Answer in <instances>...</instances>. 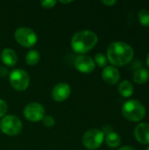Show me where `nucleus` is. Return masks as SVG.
I'll list each match as a JSON object with an SVG mask.
<instances>
[{
    "label": "nucleus",
    "mask_w": 149,
    "mask_h": 150,
    "mask_svg": "<svg viewBox=\"0 0 149 150\" xmlns=\"http://www.w3.org/2000/svg\"><path fill=\"white\" fill-rule=\"evenodd\" d=\"M7 109H8V106H7L6 102L3 99H0V118L3 117L6 113Z\"/></svg>",
    "instance_id": "21"
},
{
    "label": "nucleus",
    "mask_w": 149,
    "mask_h": 150,
    "mask_svg": "<svg viewBox=\"0 0 149 150\" xmlns=\"http://www.w3.org/2000/svg\"><path fill=\"white\" fill-rule=\"evenodd\" d=\"M2 62L7 66H14L17 63L18 57L14 50L11 48H4L0 54Z\"/></svg>",
    "instance_id": "13"
},
{
    "label": "nucleus",
    "mask_w": 149,
    "mask_h": 150,
    "mask_svg": "<svg viewBox=\"0 0 149 150\" xmlns=\"http://www.w3.org/2000/svg\"><path fill=\"white\" fill-rule=\"evenodd\" d=\"M97 42V34L89 30L80 31L74 34L71 40V47L76 53L84 54L92 49Z\"/></svg>",
    "instance_id": "2"
},
{
    "label": "nucleus",
    "mask_w": 149,
    "mask_h": 150,
    "mask_svg": "<svg viewBox=\"0 0 149 150\" xmlns=\"http://www.w3.org/2000/svg\"><path fill=\"white\" fill-rule=\"evenodd\" d=\"M138 18L140 23L144 26H149V11L142 9L138 12Z\"/></svg>",
    "instance_id": "18"
},
{
    "label": "nucleus",
    "mask_w": 149,
    "mask_h": 150,
    "mask_svg": "<svg viewBox=\"0 0 149 150\" xmlns=\"http://www.w3.org/2000/svg\"><path fill=\"white\" fill-rule=\"evenodd\" d=\"M95 64L97 63L99 67H105L107 64V58L106 56L102 53H97L95 55Z\"/></svg>",
    "instance_id": "19"
},
{
    "label": "nucleus",
    "mask_w": 149,
    "mask_h": 150,
    "mask_svg": "<svg viewBox=\"0 0 149 150\" xmlns=\"http://www.w3.org/2000/svg\"><path fill=\"white\" fill-rule=\"evenodd\" d=\"M147 64H148V66L149 67V53L148 54V57H147Z\"/></svg>",
    "instance_id": "27"
},
{
    "label": "nucleus",
    "mask_w": 149,
    "mask_h": 150,
    "mask_svg": "<svg viewBox=\"0 0 149 150\" xmlns=\"http://www.w3.org/2000/svg\"><path fill=\"white\" fill-rule=\"evenodd\" d=\"M102 3L107 6H112L117 3V1L116 0H102Z\"/></svg>",
    "instance_id": "24"
},
{
    "label": "nucleus",
    "mask_w": 149,
    "mask_h": 150,
    "mask_svg": "<svg viewBox=\"0 0 149 150\" xmlns=\"http://www.w3.org/2000/svg\"><path fill=\"white\" fill-rule=\"evenodd\" d=\"M122 114L126 120L138 122L145 117L146 108L139 100L130 99L124 103L122 106Z\"/></svg>",
    "instance_id": "3"
},
{
    "label": "nucleus",
    "mask_w": 149,
    "mask_h": 150,
    "mask_svg": "<svg viewBox=\"0 0 149 150\" xmlns=\"http://www.w3.org/2000/svg\"><path fill=\"white\" fill-rule=\"evenodd\" d=\"M105 140L107 146H109L110 148H118L121 144L120 136L119 135V134L113 131L107 133L106 135L105 136Z\"/></svg>",
    "instance_id": "16"
},
{
    "label": "nucleus",
    "mask_w": 149,
    "mask_h": 150,
    "mask_svg": "<svg viewBox=\"0 0 149 150\" xmlns=\"http://www.w3.org/2000/svg\"><path fill=\"white\" fill-rule=\"evenodd\" d=\"M102 77L108 84L114 85L119 82L120 78V74L116 67L106 66L102 72Z\"/></svg>",
    "instance_id": "11"
},
{
    "label": "nucleus",
    "mask_w": 149,
    "mask_h": 150,
    "mask_svg": "<svg viewBox=\"0 0 149 150\" xmlns=\"http://www.w3.org/2000/svg\"><path fill=\"white\" fill-rule=\"evenodd\" d=\"M71 92L70 86L66 83H60L56 84L52 91V97L57 102L66 100Z\"/></svg>",
    "instance_id": "10"
},
{
    "label": "nucleus",
    "mask_w": 149,
    "mask_h": 150,
    "mask_svg": "<svg viewBox=\"0 0 149 150\" xmlns=\"http://www.w3.org/2000/svg\"><path fill=\"white\" fill-rule=\"evenodd\" d=\"M22 127L23 126L21 120L15 115L5 116L0 122L1 131L4 134L11 136L18 135V134H20V132L22 131Z\"/></svg>",
    "instance_id": "4"
},
{
    "label": "nucleus",
    "mask_w": 149,
    "mask_h": 150,
    "mask_svg": "<svg viewBox=\"0 0 149 150\" xmlns=\"http://www.w3.org/2000/svg\"><path fill=\"white\" fill-rule=\"evenodd\" d=\"M118 150H137L135 148L133 147H131V146H124L120 149H119Z\"/></svg>",
    "instance_id": "25"
},
{
    "label": "nucleus",
    "mask_w": 149,
    "mask_h": 150,
    "mask_svg": "<svg viewBox=\"0 0 149 150\" xmlns=\"http://www.w3.org/2000/svg\"><path fill=\"white\" fill-rule=\"evenodd\" d=\"M9 80L11 86L17 91H25L30 83L28 74L21 69H13L9 76Z\"/></svg>",
    "instance_id": "7"
},
{
    "label": "nucleus",
    "mask_w": 149,
    "mask_h": 150,
    "mask_svg": "<svg viewBox=\"0 0 149 150\" xmlns=\"http://www.w3.org/2000/svg\"><path fill=\"white\" fill-rule=\"evenodd\" d=\"M72 1L71 0H69V1H61V3H62V4H68V3H71Z\"/></svg>",
    "instance_id": "26"
},
{
    "label": "nucleus",
    "mask_w": 149,
    "mask_h": 150,
    "mask_svg": "<svg viewBox=\"0 0 149 150\" xmlns=\"http://www.w3.org/2000/svg\"><path fill=\"white\" fill-rule=\"evenodd\" d=\"M45 114V109L44 107L36 102L30 103L25 105L24 109V115L25 117L32 122H38L40 120H42Z\"/></svg>",
    "instance_id": "8"
},
{
    "label": "nucleus",
    "mask_w": 149,
    "mask_h": 150,
    "mask_svg": "<svg viewBox=\"0 0 149 150\" xmlns=\"http://www.w3.org/2000/svg\"><path fill=\"white\" fill-rule=\"evenodd\" d=\"M133 47L124 41H114L107 48V59L113 66L126 65L133 60Z\"/></svg>",
    "instance_id": "1"
},
{
    "label": "nucleus",
    "mask_w": 149,
    "mask_h": 150,
    "mask_svg": "<svg viewBox=\"0 0 149 150\" xmlns=\"http://www.w3.org/2000/svg\"><path fill=\"white\" fill-rule=\"evenodd\" d=\"M14 37L18 44L26 47L34 46L38 40L36 33L32 29L25 26L18 27L14 33Z\"/></svg>",
    "instance_id": "5"
},
{
    "label": "nucleus",
    "mask_w": 149,
    "mask_h": 150,
    "mask_svg": "<svg viewBox=\"0 0 149 150\" xmlns=\"http://www.w3.org/2000/svg\"><path fill=\"white\" fill-rule=\"evenodd\" d=\"M105 140V134L99 129H90L83 136V144L88 149H98Z\"/></svg>",
    "instance_id": "6"
},
{
    "label": "nucleus",
    "mask_w": 149,
    "mask_h": 150,
    "mask_svg": "<svg viewBox=\"0 0 149 150\" xmlns=\"http://www.w3.org/2000/svg\"><path fill=\"white\" fill-rule=\"evenodd\" d=\"M56 4L55 0H44L40 2V4L45 8H52Z\"/></svg>",
    "instance_id": "22"
},
{
    "label": "nucleus",
    "mask_w": 149,
    "mask_h": 150,
    "mask_svg": "<svg viewBox=\"0 0 149 150\" xmlns=\"http://www.w3.org/2000/svg\"><path fill=\"white\" fill-rule=\"evenodd\" d=\"M75 67L82 73H91L96 67L94 60L84 54L78 55L75 60Z\"/></svg>",
    "instance_id": "9"
},
{
    "label": "nucleus",
    "mask_w": 149,
    "mask_h": 150,
    "mask_svg": "<svg viewBox=\"0 0 149 150\" xmlns=\"http://www.w3.org/2000/svg\"><path fill=\"white\" fill-rule=\"evenodd\" d=\"M40 53L35 50V49H32V50H30L27 52L26 55H25V62L28 65H31V66H33V65H36L39 61H40Z\"/></svg>",
    "instance_id": "17"
},
{
    "label": "nucleus",
    "mask_w": 149,
    "mask_h": 150,
    "mask_svg": "<svg viewBox=\"0 0 149 150\" xmlns=\"http://www.w3.org/2000/svg\"><path fill=\"white\" fill-rule=\"evenodd\" d=\"M42 121H43V124L47 127H52L54 126L55 124V121H54V119L50 116V115H47V116H44L43 119H42Z\"/></svg>",
    "instance_id": "20"
},
{
    "label": "nucleus",
    "mask_w": 149,
    "mask_h": 150,
    "mask_svg": "<svg viewBox=\"0 0 149 150\" xmlns=\"http://www.w3.org/2000/svg\"><path fill=\"white\" fill-rule=\"evenodd\" d=\"M8 74H9L8 69L5 67L0 66V77H6Z\"/></svg>",
    "instance_id": "23"
},
{
    "label": "nucleus",
    "mask_w": 149,
    "mask_h": 150,
    "mask_svg": "<svg viewBox=\"0 0 149 150\" xmlns=\"http://www.w3.org/2000/svg\"><path fill=\"white\" fill-rule=\"evenodd\" d=\"M135 139L141 144H149V124L140 123L134 129Z\"/></svg>",
    "instance_id": "12"
},
{
    "label": "nucleus",
    "mask_w": 149,
    "mask_h": 150,
    "mask_svg": "<svg viewBox=\"0 0 149 150\" xmlns=\"http://www.w3.org/2000/svg\"><path fill=\"white\" fill-rule=\"evenodd\" d=\"M149 79V70L145 68H139L136 69L133 73V81L136 83L143 84L147 83Z\"/></svg>",
    "instance_id": "14"
},
{
    "label": "nucleus",
    "mask_w": 149,
    "mask_h": 150,
    "mask_svg": "<svg viewBox=\"0 0 149 150\" xmlns=\"http://www.w3.org/2000/svg\"><path fill=\"white\" fill-rule=\"evenodd\" d=\"M119 92L124 98H129L133 94V85L128 80H124L119 84Z\"/></svg>",
    "instance_id": "15"
},
{
    "label": "nucleus",
    "mask_w": 149,
    "mask_h": 150,
    "mask_svg": "<svg viewBox=\"0 0 149 150\" xmlns=\"http://www.w3.org/2000/svg\"><path fill=\"white\" fill-rule=\"evenodd\" d=\"M146 150H149V147H148V148H147V149H146Z\"/></svg>",
    "instance_id": "28"
}]
</instances>
